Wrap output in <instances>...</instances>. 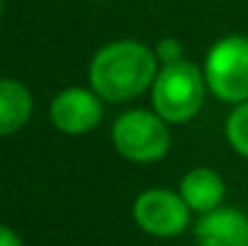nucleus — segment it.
Masks as SVG:
<instances>
[{
    "mask_svg": "<svg viewBox=\"0 0 248 246\" xmlns=\"http://www.w3.org/2000/svg\"><path fill=\"white\" fill-rule=\"evenodd\" d=\"M159 68L155 49L135 39H116L94 53L89 63V87L104 101H133L152 89Z\"/></svg>",
    "mask_w": 248,
    "mask_h": 246,
    "instance_id": "nucleus-1",
    "label": "nucleus"
},
{
    "mask_svg": "<svg viewBox=\"0 0 248 246\" xmlns=\"http://www.w3.org/2000/svg\"><path fill=\"white\" fill-rule=\"evenodd\" d=\"M178 193H181L183 203L190 208V213L205 215V213L222 208L227 183H224L222 174L215 171L212 166H195V169L186 171V176L181 179Z\"/></svg>",
    "mask_w": 248,
    "mask_h": 246,
    "instance_id": "nucleus-8",
    "label": "nucleus"
},
{
    "mask_svg": "<svg viewBox=\"0 0 248 246\" xmlns=\"http://www.w3.org/2000/svg\"><path fill=\"white\" fill-rule=\"evenodd\" d=\"M34 111L31 92L15 78H0V138L19 133Z\"/></svg>",
    "mask_w": 248,
    "mask_h": 246,
    "instance_id": "nucleus-9",
    "label": "nucleus"
},
{
    "mask_svg": "<svg viewBox=\"0 0 248 246\" xmlns=\"http://www.w3.org/2000/svg\"><path fill=\"white\" fill-rule=\"evenodd\" d=\"M101 101L92 87H65L51 99V123L65 135H87L101 123Z\"/></svg>",
    "mask_w": 248,
    "mask_h": 246,
    "instance_id": "nucleus-6",
    "label": "nucleus"
},
{
    "mask_svg": "<svg viewBox=\"0 0 248 246\" xmlns=\"http://www.w3.org/2000/svg\"><path fill=\"white\" fill-rule=\"evenodd\" d=\"M155 53H157L159 66H169V63H178V61H183V46H181V41L173 39V36L159 39L157 46H155Z\"/></svg>",
    "mask_w": 248,
    "mask_h": 246,
    "instance_id": "nucleus-11",
    "label": "nucleus"
},
{
    "mask_svg": "<svg viewBox=\"0 0 248 246\" xmlns=\"http://www.w3.org/2000/svg\"><path fill=\"white\" fill-rule=\"evenodd\" d=\"M0 246H24V244H22V237L12 227L0 225Z\"/></svg>",
    "mask_w": 248,
    "mask_h": 246,
    "instance_id": "nucleus-12",
    "label": "nucleus"
},
{
    "mask_svg": "<svg viewBox=\"0 0 248 246\" xmlns=\"http://www.w3.org/2000/svg\"><path fill=\"white\" fill-rule=\"evenodd\" d=\"M2 15H5V2L0 0V17H2Z\"/></svg>",
    "mask_w": 248,
    "mask_h": 246,
    "instance_id": "nucleus-13",
    "label": "nucleus"
},
{
    "mask_svg": "<svg viewBox=\"0 0 248 246\" xmlns=\"http://www.w3.org/2000/svg\"><path fill=\"white\" fill-rule=\"evenodd\" d=\"M198 246H248V215L239 208L222 205L200 215L195 225Z\"/></svg>",
    "mask_w": 248,
    "mask_h": 246,
    "instance_id": "nucleus-7",
    "label": "nucleus"
},
{
    "mask_svg": "<svg viewBox=\"0 0 248 246\" xmlns=\"http://www.w3.org/2000/svg\"><path fill=\"white\" fill-rule=\"evenodd\" d=\"M224 135H227V143L232 145V150L248 160V101L244 104H236L232 109V114L227 116V123H224Z\"/></svg>",
    "mask_w": 248,
    "mask_h": 246,
    "instance_id": "nucleus-10",
    "label": "nucleus"
},
{
    "mask_svg": "<svg viewBox=\"0 0 248 246\" xmlns=\"http://www.w3.org/2000/svg\"><path fill=\"white\" fill-rule=\"evenodd\" d=\"M135 225L157 239H171L188 230L190 208L183 203L178 191L171 188H147L133 203Z\"/></svg>",
    "mask_w": 248,
    "mask_h": 246,
    "instance_id": "nucleus-5",
    "label": "nucleus"
},
{
    "mask_svg": "<svg viewBox=\"0 0 248 246\" xmlns=\"http://www.w3.org/2000/svg\"><path fill=\"white\" fill-rule=\"evenodd\" d=\"M202 75L219 101L232 106L248 101V36L229 34L215 41L205 56Z\"/></svg>",
    "mask_w": 248,
    "mask_h": 246,
    "instance_id": "nucleus-4",
    "label": "nucleus"
},
{
    "mask_svg": "<svg viewBox=\"0 0 248 246\" xmlns=\"http://www.w3.org/2000/svg\"><path fill=\"white\" fill-rule=\"evenodd\" d=\"M113 150L133 164H155L171 150L169 123L150 109H130L111 126Z\"/></svg>",
    "mask_w": 248,
    "mask_h": 246,
    "instance_id": "nucleus-3",
    "label": "nucleus"
},
{
    "mask_svg": "<svg viewBox=\"0 0 248 246\" xmlns=\"http://www.w3.org/2000/svg\"><path fill=\"white\" fill-rule=\"evenodd\" d=\"M207 92L205 75L195 63L186 58L169 63L159 68L152 82V111H157L166 123H188L200 114Z\"/></svg>",
    "mask_w": 248,
    "mask_h": 246,
    "instance_id": "nucleus-2",
    "label": "nucleus"
}]
</instances>
